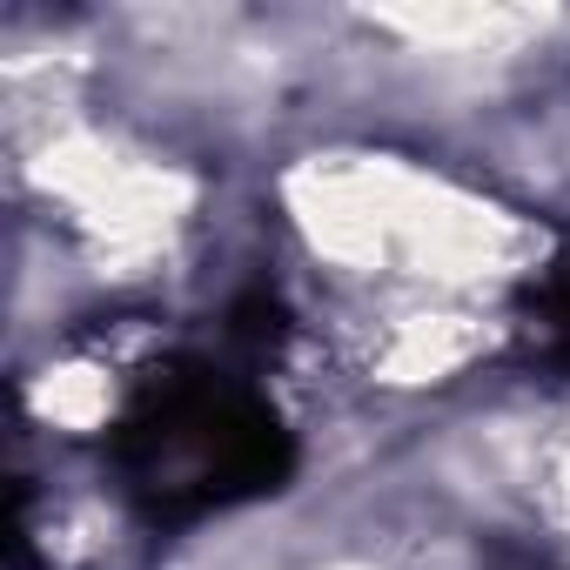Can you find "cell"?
Returning <instances> with one entry per match:
<instances>
[{"label":"cell","instance_id":"cell-1","mask_svg":"<svg viewBox=\"0 0 570 570\" xmlns=\"http://www.w3.org/2000/svg\"><path fill=\"white\" fill-rule=\"evenodd\" d=\"M128 490L155 517H202L262 497L289 476V436L275 410L208 363L161 370L121 416L115 436Z\"/></svg>","mask_w":570,"mask_h":570},{"label":"cell","instance_id":"cell-2","mask_svg":"<svg viewBox=\"0 0 570 570\" xmlns=\"http://www.w3.org/2000/svg\"><path fill=\"white\" fill-rule=\"evenodd\" d=\"M530 316H537V343L557 370H570V262H557L537 289H530Z\"/></svg>","mask_w":570,"mask_h":570}]
</instances>
